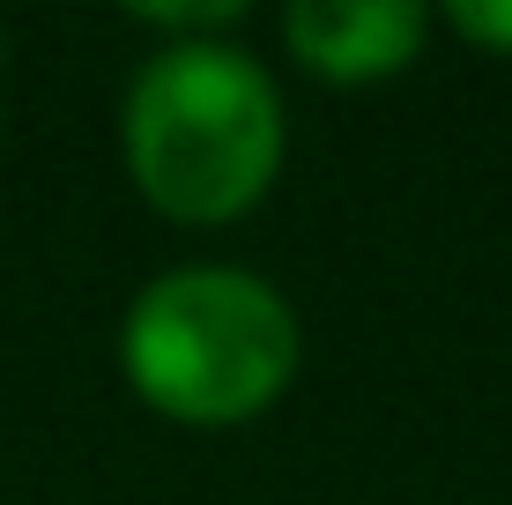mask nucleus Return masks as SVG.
Wrapping results in <instances>:
<instances>
[{"label":"nucleus","mask_w":512,"mask_h":505,"mask_svg":"<svg viewBox=\"0 0 512 505\" xmlns=\"http://www.w3.org/2000/svg\"><path fill=\"white\" fill-rule=\"evenodd\" d=\"M119 156L164 223L216 231L268 201L290 156L282 82L231 38L156 45L119 104Z\"/></svg>","instance_id":"1"},{"label":"nucleus","mask_w":512,"mask_h":505,"mask_svg":"<svg viewBox=\"0 0 512 505\" xmlns=\"http://www.w3.org/2000/svg\"><path fill=\"white\" fill-rule=\"evenodd\" d=\"M305 364L297 305L238 260L164 268L119 312V372L134 402L186 431H238L290 394Z\"/></svg>","instance_id":"2"},{"label":"nucleus","mask_w":512,"mask_h":505,"mask_svg":"<svg viewBox=\"0 0 512 505\" xmlns=\"http://www.w3.org/2000/svg\"><path fill=\"white\" fill-rule=\"evenodd\" d=\"M431 23L438 15L423 0H297V8H282V52L312 82L364 90V82L416 67Z\"/></svg>","instance_id":"3"},{"label":"nucleus","mask_w":512,"mask_h":505,"mask_svg":"<svg viewBox=\"0 0 512 505\" xmlns=\"http://www.w3.org/2000/svg\"><path fill=\"white\" fill-rule=\"evenodd\" d=\"M438 23H446L461 45H483V52H505L512 60V0H453Z\"/></svg>","instance_id":"4"}]
</instances>
